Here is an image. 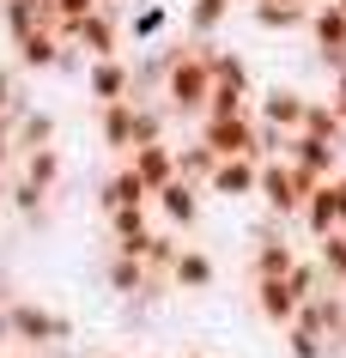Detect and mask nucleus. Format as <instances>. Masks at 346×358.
<instances>
[{
  "label": "nucleus",
  "instance_id": "obj_1",
  "mask_svg": "<svg viewBox=\"0 0 346 358\" xmlns=\"http://www.w3.org/2000/svg\"><path fill=\"white\" fill-rule=\"evenodd\" d=\"M158 103L171 115H207L212 103V73H207V43H194V49H176L171 61V79H164V92H158Z\"/></svg>",
  "mask_w": 346,
  "mask_h": 358
},
{
  "label": "nucleus",
  "instance_id": "obj_2",
  "mask_svg": "<svg viewBox=\"0 0 346 358\" xmlns=\"http://www.w3.org/2000/svg\"><path fill=\"white\" fill-rule=\"evenodd\" d=\"M0 316H6V340H13V346H43V352H55V346L73 340V322L55 316V310H43L37 298H13Z\"/></svg>",
  "mask_w": 346,
  "mask_h": 358
},
{
  "label": "nucleus",
  "instance_id": "obj_3",
  "mask_svg": "<svg viewBox=\"0 0 346 358\" xmlns=\"http://www.w3.org/2000/svg\"><path fill=\"white\" fill-rule=\"evenodd\" d=\"M55 37H61V43H73L85 61H110V55H122V19H115V6H103V13H92V19H79V24L55 19Z\"/></svg>",
  "mask_w": 346,
  "mask_h": 358
},
{
  "label": "nucleus",
  "instance_id": "obj_4",
  "mask_svg": "<svg viewBox=\"0 0 346 358\" xmlns=\"http://www.w3.org/2000/svg\"><path fill=\"white\" fill-rule=\"evenodd\" d=\"M79 85H85V97H92L97 110H110V103H128V97H134V61H128V55L85 61Z\"/></svg>",
  "mask_w": 346,
  "mask_h": 358
},
{
  "label": "nucleus",
  "instance_id": "obj_5",
  "mask_svg": "<svg viewBox=\"0 0 346 358\" xmlns=\"http://www.w3.org/2000/svg\"><path fill=\"white\" fill-rule=\"evenodd\" d=\"M255 134H261V122L255 115H207L201 122V146H212L219 158H255ZM261 164V158H255Z\"/></svg>",
  "mask_w": 346,
  "mask_h": 358
},
{
  "label": "nucleus",
  "instance_id": "obj_6",
  "mask_svg": "<svg viewBox=\"0 0 346 358\" xmlns=\"http://www.w3.org/2000/svg\"><path fill=\"white\" fill-rule=\"evenodd\" d=\"M304 110H310V97L298 92V85H261L255 92V122H268V128H280V134H298L304 128Z\"/></svg>",
  "mask_w": 346,
  "mask_h": 358
},
{
  "label": "nucleus",
  "instance_id": "obj_7",
  "mask_svg": "<svg viewBox=\"0 0 346 358\" xmlns=\"http://www.w3.org/2000/svg\"><path fill=\"white\" fill-rule=\"evenodd\" d=\"M207 194H219V201H255L261 194V164L255 158H219Z\"/></svg>",
  "mask_w": 346,
  "mask_h": 358
},
{
  "label": "nucleus",
  "instance_id": "obj_8",
  "mask_svg": "<svg viewBox=\"0 0 346 358\" xmlns=\"http://www.w3.org/2000/svg\"><path fill=\"white\" fill-rule=\"evenodd\" d=\"M310 37L322 49V61L334 73H346V13L328 0V6H310Z\"/></svg>",
  "mask_w": 346,
  "mask_h": 358
},
{
  "label": "nucleus",
  "instance_id": "obj_9",
  "mask_svg": "<svg viewBox=\"0 0 346 358\" xmlns=\"http://www.w3.org/2000/svg\"><path fill=\"white\" fill-rule=\"evenodd\" d=\"M103 285H110L115 298H146L158 285V273L140 255H122V249H110V262H103Z\"/></svg>",
  "mask_w": 346,
  "mask_h": 358
},
{
  "label": "nucleus",
  "instance_id": "obj_10",
  "mask_svg": "<svg viewBox=\"0 0 346 358\" xmlns=\"http://www.w3.org/2000/svg\"><path fill=\"white\" fill-rule=\"evenodd\" d=\"M286 164L310 170L316 182H334V176H340V146H328V140H310V134H291V146H286Z\"/></svg>",
  "mask_w": 346,
  "mask_h": 358
},
{
  "label": "nucleus",
  "instance_id": "obj_11",
  "mask_svg": "<svg viewBox=\"0 0 346 358\" xmlns=\"http://www.w3.org/2000/svg\"><path fill=\"white\" fill-rule=\"evenodd\" d=\"M0 24H6V37H13V49H19L24 37L55 31V13H49V0H0Z\"/></svg>",
  "mask_w": 346,
  "mask_h": 358
},
{
  "label": "nucleus",
  "instance_id": "obj_12",
  "mask_svg": "<svg viewBox=\"0 0 346 358\" xmlns=\"http://www.w3.org/2000/svg\"><path fill=\"white\" fill-rule=\"evenodd\" d=\"M201 194H207V189H194V182H182V176H176L171 189L152 194V207H158V219H164L171 231H189L194 219H201Z\"/></svg>",
  "mask_w": 346,
  "mask_h": 358
},
{
  "label": "nucleus",
  "instance_id": "obj_13",
  "mask_svg": "<svg viewBox=\"0 0 346 358\" xmlns=\"http://www.w3.org/2000/svg\"><path fill=\"white\" fill-rule=\"evenodd\" d=\"M255 310H261L268 328H291L298 310H304V298L291 292V280H255Z\"/></svg>",
  "mask_w": 346,
  "mask_h": 358
},
{
  "label": "nucleus",
  "instance_id": "obj_14",
  "mask_svg": "<svg viewBox=\"0 0 346 358\" xmlns=\"http://www.w3.org/2000/svg\"><path fill=\"white\" fill-rule=\"evenodd\" d=\"M122 164L134 170V176H140V182H146L152 194L176 182V146H171V140H164V146H140V152H128Z\"/></svg>",
  "mask_w": 346,
  "mask_h": 358
},
{
  "label": "nucleus",
  "instance_id": "obj_15",
  "mask_svg": "<svg viewBox=\"0 0 346 358\" xmlns=\"http://www.w3.org/2000/svg\"><path fill=\"white\" fill-rule=\"evenodd\" d=\"M207 73L219 92H237V97H255V79H250V61L237 55V49H212L207 43Z\"/></svg>",
  "mask_w": 346,
  "mask_h": 358
},
{
  "label": "nucleus",
  "instance_id": "obj_16",
  "mask_svg": "<svg viewBox=\"0 0 346 358\" xmlns=\"http://www.w3.org/2000/svg\"><path fill=\"white\" fill-rule=\"evenodd\" d=\"M298 225H304V237L310 243H322V237H334V231H346L340 225V207H334V182H322V189L304 201V213H298Z\"/></svg>",
  "mask_w": 346,
  "mask_h": 358
},
{
  "label": "nucleus",
  "instance_id": "obj_17",
  "mask_svg": "<svg viewBox=\"0 0 346 358\" xmlns=\"http://www.w3.org/2000/svg\"><path fill=\"white\" fill-rule=\"evenodd\" d=\"M171 285L176 292H212L219 285V262H212L207 249H182L176 267H171Z\"/></svg>",
  "mask_w": 346,
  "mask_h": 358
},
{
  "label": "nucleus",
  "instance_id": "obj_18",
  "mask_svg": "<svg viewBox=\"0 0 346 358\" xmlns=\"http://www.w3.org/2000/svg\"><path fill=\"white\" fill-rule=\"evenodd\" d=\"M97 207H103V213H115V207H152V189H146L134 170L122 164L115 176H103V189H97Z\"/></svg>",
  "mask_w": 346,
  "mask_h": 358
},
{
  "label": "nucleus",
  "instance_id": "obj_19",
  "mask_svg": "<svg viewBox=\"0 0 346 358\" xmlns=\"http://www.w3.org/2000/svg\"><path fill=\"white\" fill-rule=\"evenodd\" d=\"M61 61H67V43L55 31H37V37L19 43V67L24 73H61Z\"/></svg>",
  "mask_w": 346,
  "mask_h": 358
},
{
  "label": "nucleus",
  "instance_id": "obj_20",
  "mask_svg": "<svg viewBox=\"0 0 346 358\" xmlns=\"http://www.w3.org/2000/svg\"><path fill=\"white\" fill-rule=\"evenodd\" d=\"M291 267H298V249H291L286 237H261L255 255H250V273H255V280H286Z\"/></svg>",
  "mask_w": 346,
  "mask_h": 358
},
{
  "label": "nucleus",
  "instance_id": "obj_21",
  "mask_svg": "<svg viewBox=\"0 0 346 358\" xmlns=\"http://www.w3.org/2000/svg\"><path fill=\"white\" fill-rule=\"evenodd\" d=\"M55 134H61V122L49 110H37V103H31V110L19 115V134H13V146H19V158L24 152H49L55 146Z\"/></svg>",
  "mask_w": 346,
  "mask_h": 358
},
{
  "label": "nucleus",
  "instance_id": "obj_22",
  "mask_svg": "<svg viewBox=\"0 0 346 358\" xmlns=\"http://www.w3.org/2000/svg\"><path fill=\"white\" fill-rule=\"evenodd\" d=\"M97 134H103V146L110 152H134V97L128 103H110V110H97Z\"/></svg>",
  "mask_w": 346,
  "mask_h": 358
},
{
  "label": "nucleus",
  "instance_id": "obj_23",
  "mask_svg": "<svg viewBox=\"0 0 346 358\" xmlns=\"http://www.w3.org/2000/svg\"><path fill=\"white\" fill-rule=\"evenodd\" d=\"M19 176H24V182H37L43 194H55V189H61V176H67V158H61V146H49V152H24V158H19Z\"/></svg>",
  "mask_w": 346,
  "mask_h": 358
},
{
  "label": "nucleus",
  "instance_id": "obj_24",
  "mask_svg": "<svg viewBox=\"0 0 346 358\" xmlns=\"http://www.w3.org/2000/svg\"><path fill=\"white\" fill-rule=\"evenodd\" d=\"M146 213H152V207H115V213H103L115 249H140L146 237H152V219H146Z\"/></svg>",
  "mask_w": 346,
  "mask_h": 358
},
{
  "label": "nucleus",
  "instance_id": "obj_25",
  "mask_svg": "<svg viewBox=\"0 0 346 358\" xmlns=\"http://www.w3.org/2000/svg\"><path fill=\"white\" fill-rule=\"evenodd\" d=\"M212 170H219V152L201 146V140H189V146H176V176L182 182H194V189H207Z\"/></svg>",
  "mask_w": 346,
  "mask_h": 358
},
{
  "label": "nucleus",
  "instance_id": "obj_26",
  "mask_svg": "<svg viewBox=\"0 0 346 358\" xmlns=\"http://www.w3.org/2000/svg\"><path fill=\"white\" fill-rule=\"evenodd\" d=\"M225 19H231V0H189V13H182V31L207 43V37H212V31H219Z\"/></svg>",
  "mask_w": 346,
  "mask_h": 358
},
{
  "label": "nucleus",
  "instance_id": "obj_27",
  "mask_svg": "<svg viewBox=\"0 0 346 358\" xmlns=\"http://www.w3.org/2000/svg\"><path fill=\"white\" fill-rule=\"evenodd\" d=\"M164 31H171V6H140V13L122 19V37L128 43H158Z\"/></svg>",
  "mask_w": 346,
  "mask_h": 358
},
{
  "label": "nucleus",
  "instance_id": "obj_28",
  "mask_svg": "<svg viewBox=\"0 0 346 358\" xmlns=\"http://www.w3.org/2000/svg\"><path fill=\"white\" fill-rule=\"evenodd\" d=\"M164 128H171V110L164 103H134V152L140 146H164Z\"/></svg>",
  "mask_w": 346,
  "mask_h": 358
},
{
  "label": "nucleus",
  "instance_id": "obj_29",
  "mask_svg": "<svg viewBox=\"0 0 346 358\" xmlns=\"http://www.w3.org/2000/svg\"><path fill=\"white\" fill-rule=\"evenodd\" d=\"M250 19L261 24V31H298V24H310V13L304 6H280V0H255Z\"/></svg>",
  "mask_w": 346,
  "mask_h": 358
},
{
  "label": "nucleus",
  "instance_id": "obj_30",
  "mask_svg": "<svg viewBox=\"0 0 346 358\" xmlns=\"http://www.w3.org/2000/svg\"><path fill=\"white\" fill-rule=\"evenodd\" d=\"M298 134H310V140H328V146H340L346 122H340V110H334V103H310V110H304V128H298Z\"/></svg>",
  "mask_w": 346,
  "mask_h": 358
},
{
  "label": "nucleus",
  "instance_id": "obj_31",
  "mask_svg": "<svg viewBox=\"0 0 346 358\" xmlns=\"http://www.w3.org/2000/svg\"><path fill=\"white\" fill-rule=\"evenodd\" d=\"M316 267H322L334 285H346V231H334V237L316 243Z\"/></svg>",
  "mask_w": 346,
  "mask_h": 358
},
{
  "label": "nucleus",
  "instance_id": "obj_32",
  "mask_svg": "<svg viewBox=\"0 0 346 358\" xmlns=\"http://www.w3.org/2000/svg\"><path fill=\"white\" fill-rule=\"evenodd\" d=\"M286 280H291V292H298V298H322V292H328V273L316 267V255H310V262L298 255V267H291Z\"/></svg>",
  "mask_w": 346,
  "mask_h": 358
},
{
  "label": "nucleus",
  "instance_id": "obj_33",
  "mask_svg": "<svg viewBox=\"0 0 346 358\" xmlns=\"http://www.w3.org/2000/svg\"><path fill=\"white\" fill-rule=\"evenodd\" d=\"M6 201H13V213H19V219H31V225H43V201H49V194H43L37 182H24V176H19Z\"/></svg>",
  "mask_w": 346,
  "mask_h": 358
},
{
  "label": "nucleus",
  "instance_id": "obj_34",
  "mask_svg": "<svg viewBox=\"0 0 346 358\" xmlns=\"http://www.w3.org/2000/svg\"><path fill=\"white\" fill-rule=\"evenodd\" d=\"M286 352H291V358H328L334 346L316 340V334H304V328H286Z\"/></svg>",
  "mask_w": 346,
  "mask_h": 358
},
{
  "label": "nucleus",
  "instance_id": "obj_35",
  "mask_svg": "<svg viewBox=\"0 0 346 358\" xmlns=\"http://www.w3.org/2000/svg\"><path fill=\"white\" fill-rule=\"evenodd\" d=\"M110 0H49V13L55 19H67V24H79V19H92V13H103Z\"/></svg>",
  "mask_w": 346,
  "mask_h": 358
},
{
  "label": "nucleus",
  "instance_id": "obj_36",
  "mask_svg": "<svg viewBox=\"0 0 346 358\" xmlns=\"http://www.w3.org/2000/svg\"><path fill=\"white\" fill-rule=\"evenodd\" d=\"M334 110H340V122H346V73H334V97H328Z\"/></svg>",
  "mask_w": 346,
  "mask_h": 358
},
{
  "label": "nucleus",
  "instance_id": "obj_37",
  "mask_svg": "<svg viewBox=\"0 0 346 358\" xmlns=\"http://www.w3.org/2000/svg\"><path fill=\"white\" fill-rule=\"evenodd\" d=\"M334 207H340V225H346V170L334 176Z\"/></svg>",
  "mask_w": 346,
  "mask_h": 358
},
{
  "label": "nucleus",
  "instance_id": "obj_38",
  "mask_svg": "<svg viewBox=\"0 0 346 358\" xmlns=\"http://www.w3.org/2000/svg\"><path fill=\"white\" fill-rule=\"evenodd\" d=\"M280 6H304V13H310V6H316V0H280Z\"/></svg>",
  "mask_w": 346,
  "mask_h": 358
},
{
  "label": "nucleus",
  "instance_id": "obj_39",
  "mask_svg": "<svg viewBox=\"0 0 346 358\" xmlns=\"http://www.w3.org/2000/svg\"><path fill=\"white\" fill-rule=\"evenodd\" d=\"M103 358H134V352H103Z\"/></svg>",
  "mask_w": 346,
  "mask_h": 358
},
{
  "label": "nucleus",
  "instance_id": "obj_40",
  "mask_svg": "<svg viewBox=\"0 0 346 358\" xmlns=\"http://www.w3.org/2000/svg\"><path fill=\"white\" fill-rule=\"evenodd\" d=\"M6 358H31V352H6Z\"/></svg>",
  "mask_w": 346,
  "mask_h": 358
},
{
  "label": "nucleus",
  "instance_id": "obj_41",
  "mask_svg": "<svg viewBox=\"0 0 346 358\" xmlns=\"http://www.w3.org/2000/svg\"><path fill=\"white\" fill-rule=\"evenodd\" d=\"M334 6H340V13H346V0H334Z\"/></svg>",
  "mask_w": 346,
  "mask_h": 358
},
{
  "label": "nucleus",
  "instance_id": "obj_42",
  "mask_svg": "<svg viewBox=\"0 0 346 358\" xmlns=\"http://www.w3.org/2000/svg\"><path fill=\"white\" fill-rule=\"evenodd\" d=\"M182 358H201V352H182Z\"/></svg>",
  "mask_w": 346,
  "mask_h": 358
},
{
  "label": "nucleus",
  "instance_id": "obj_43",
  "mask_svg": "<svg viewBox=\"0 0 346 358\" xmlns=\"http://www.w3.org/2000/svg\"><path fill=\"white\" fill-rule=\"evenodd\" d=\"M250 6H255V0H250Z\"/></svg>",
  "mask_w": 346,
  "mask_h": 358
}]
</instances>
